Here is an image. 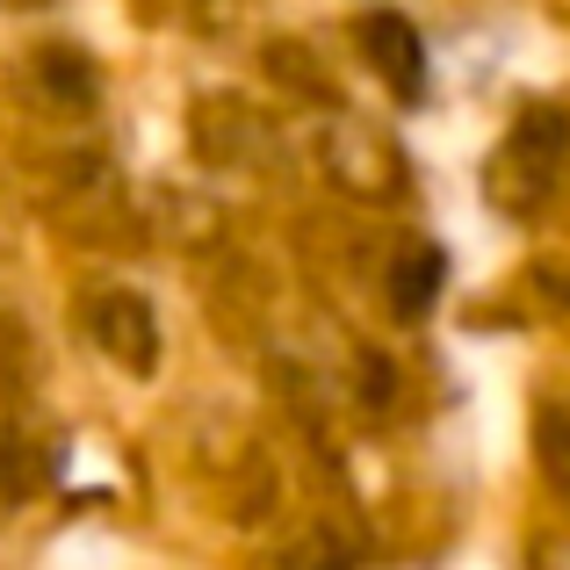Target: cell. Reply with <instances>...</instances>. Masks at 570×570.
Returning a JSON list of instances; mask_svg holds the SVG:
<instances>
[{
  "instance_id": "obj_1",
  "label": "cell",
  "mask_w": 570,
  "mask_h": 570,
  "mask_svg": "<svg viewBox=\"0 0 570 570\" xmlns=\"http://www.w3.org/2000/svg\"><path fill=\"white\" fill-rule=\"evenodd\" d=\"M354 37H362V58L376 66V80L390 87L397 101H426V43H419V29L404 22V14H362L354 22Z\"/></svg>"
},
{
  "instance_id": "obj_2",
  "label": "cell",
  "mask_w": 570,
  "mask_h": 570,
  "mask_svg": "<svg viewBox=\"0 0 570 570\" xmlns=\"http://www.w3.org/2000/svg\"><path fill=\"white\" fill-rule=\"evenodd\" d=\"M87 325H95V347L116 354L130 376H153V368H159V333H153V311H145L138 296L101 289L95 304H87Z\"/></svg>"
},
{
  "instance_id": "obj_3",
  "label": "cell",
  "mask_w": 570,
  "mask_h": 570,
  "mask_svg": "<svg viewBox=\"0 0 570 570\" xmlns=\"http://www.w3.org/2000/svg\"><path fill=\"white\" fill-rule=\"evenodd\" d=\"M441 275H448V253H441V246L404 253V261L390 267V311H397V318H426V304H433V289H441Z\"/></svg>"
},
{
  "instance_id": "obj_4",
  "label": "cell",
  "mask_w": 570,
  "mask_h": 570,
  "mask_svg": "<svg viewBox=\"0 0 570 570\" xmlns=\"http://www.w3.org/2000/svg\"><path fill=\"white\" fill-rule=\"evenodd\" d=\"M534 455H542L549 484L570 491V412H542V426H534Z\"/></svg>"
},
{
  "instance_id": "obj_5",
  "label": "cell",
  "mask_w": 570,
  "mask_h": 570,
  "mask_svg": "<svg viewBox=\"0 0 570 570\" xmlns=\"http://www.w3.org/2000/svg\"><path fill=\"white\" fill-rule=\"evenodd\" d=\"M22 8H29V0H22Z\"/></svg>"
}]
</instances>
